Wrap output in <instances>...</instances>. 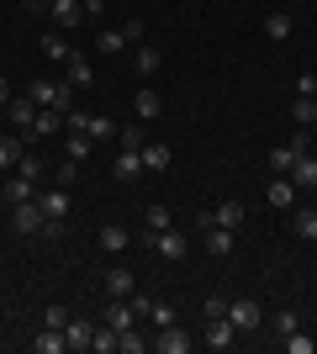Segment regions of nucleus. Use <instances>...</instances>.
Returning <instances> with one entry per match:
<instances>
[{"mask_svg": "<svg viewBox=\"0 0 317 354\" xmlns=\"http://www.w3.org/2000/svg\"><path fill=\"white\" fill-rule=\"evenodd\" d=\"M32 196H37V180H27V175L6 180V201H11V207H16V201H32Z\"/></svg>", "mask_w": 317, "mask_h": 354, "instance_id": "5701e85b", "label": "nucleus"}, {"mask_svg": "<svg viewBox=\"0 0 317 354\" xmlns=\"http://www.w3.org/2000/svg\"><path fill=\"white\" fill-rule=\"evenodd\" d=\"M64 69H69V85L75 90H85V85H95V64H90V53H69V59H64Z\"/></svg>", "mask_w": 317, "mask_h": 354, "instance_id": "9d476101", "label": "nucleus"}, {"mask_svg": "<svg viewBox=\"0 0 317 354\" xmlns=\"http://www.w3.org/2000/svg\"><path fill=\"white\" fill-rule=\"evenodd\" d=\"M90 148H95V138H85V133H69V159H75V164H85V159H90Z\"/></svg>", "mask_w": 317, "mask_h": 354, "instance_id": "473e14b6", "label": "nucleus"}, {"mask_svg": "<svg viewBox=\"0 0 317 354\" xmlns=\"http://www.w3.org/2000/svg\"><path fill=\"white\" fill-rule=\"evenodd\" d=\"M48 21L59 32H75L85 21V0H48Z\"/></svg>", "mask_w": 317, "mask_h": 354, "instance_id": "20e7f679", "label": "nucleus"}, {"mask_svg": "<svg viewBox=\"0 0 317 354\" xmlns=\"http://www.w3.org/2000/svg\"><path fill=\"white\" fill-rule=\"evenodd\" d=\"M75 175H79V169H75V159H69L64 169H53V185H75Z\"/></svg>", "mask_w": 317, "mask_h": 354, "instance_id": "a18cd8bd", "label": "nucleus"}, {"mask_svg": "<svg viewBox=\"0 0 317 354\" xmlns=\"http://www.w3.org/2000/svg\"><path fill=\"white\" fill-rule=\"evenodd\" d=\"M16 159H21V143L0 133V169H16Z\"/></svg>", "mask_w": 317, "mask_h": 354, "instance_id": "f704fd0d", "label": "nucleus"}, {"mask_svg": "<svg viewBox=\"0 0 317 354\" xmlns=\"http://www.w3.org/2000/svg\"><path fill=\"white\" fill-rule=\"evenodd\" d=\"M27 95L37 106H53V111H69V85H48V80H32Z\"/></svg>", "mask_w": 317, "mask_h": 354, "instance_id": "39448f33", "label": "nucleus"}, {"mask_svg": "<svg viewBox=\"0 0 317 354\" xmlns=\"http://www.w3.org/2000/svg\"><path fill=\"white\" fill-rule=\"evenodd\" d=\"M265 32H270L275 43H286L291 32H296V21H291V16H286V11H270V16H265Z\"/></svg>", "mask_w": 317, "mask_h": 354, "instance_id": "b1692460", "label": "nucleus"}, {"mask_svg": "<svg viewBox=\"0 0 317 354\" xmlns=\"http://www.w3.org/2000/svg\"><path fill=\"white\" fill-rule=\"evenodd\" d=\"M127 43H133L127 32H101V37H95V48H101V53H122Z\"/></svg>", "mask_w": 317, "mask_h": 354, "instance_id": "72a5a7b5", "label": "nucleus"}, {"mask_svg": "<svg viewBox=\"0 0 317 354\" xmlns=\"http://www.w3.org/2000/svg\"><path fill=\"white\" fill-rule=\"evenodd\" d=\"M206 227H233V233H238V227H243V201H222V207H211L206 212Z\"/></svg>", "mask_w": 317, "mask_h": 354, "instance_id": "9b49d317", "label": "nucleus"}, {"mask_svg": "<svg viewBox=\"0 0 317 354\" xmlns=\"http://www.w3.org/2000/svg\"><path fill=\"white\" fill-rule=\"evenodd\" d=\"M111 133H117V122H111V117H85V138L101 143V138H111Z\"/></svg>", "mask_w": 317, "mask_h": 354, "instance_id": "2f4dec72", "label": "nucleus"}, {"mask_svg": "<svg viewBox=\"0 0 317 354\" xmlns=\"http://www.w3.org/2000/svg\"><path fill=\"white\" fill-rule=\"evenodd\" d=\"M117 349H122V354H143V349H148V339H137V328H127Z\"/></svg>", "mask_w": 317, "mask_h": 354, "instance_id": "ea45409f", "label": "nucleus"}, {"mask_svg": "<svg viewBox=\"0 0 317 354\" xmlns=\"http://www.w3.org/2000/svg\"><path fill=\"white\" fill-rule=\"evenodd\" d=\"M227 323L238 328V333H254V328L265 323V307H259L254 296H233V301H227Z\"/></svg>", "mask_w": 317, "mask_h": 354, "instance_id": "f257e3e1", "label": "nucleus"}, {"mask_svg": "<svg viewBox=\"0 0 317 354\" xmlns=\"http://www.w3.org/2000/svg\"><path fill=\"white\" fill-rule=\"evenodd\" d=\"M37 43H43V53H48V59H69V43H64V32L59 27H53V32H43V37H37Z\"/></svg>", "mask_w": 317, "mask_h": 354, "instance_id": "bb28decb", "label": "nucleus"}, {"mask_svg": "<svg viewBox=\"0 0 317 354\" xmlns=\"http://www.w3.org/2000/svg\"><path fill=\"white\" fill-rule=\"evenodd\" d=\"M117 138H122V148H143V143H148L143 127H117Z\"/></svg>", "mask_w": 317, "mask_h": 354, "instance_id": "a19ab883", "label": "nucleus"}, {"mask_svg": "<svg viewBox=\"0 0 317 354\" xmlns=\"http://www.w3.org/2000/svg\"><path fill=\"white\" fill-rule=\"evenodd\" d=\"M117 344H122V333L111 323H101V328H95V339H90V349L95 354H117Z\"/></svg>", "mask_w": 317, "mask_h": 354, "instance_id": "393cba45", "label": "nucleus"}, {"mask_svg": "<svg viewBox=\"0 0 317 354\" xmlns=\"http://www.w3.org/2000/svg\"><path fill=\"white\" fill-rule=\"evenodd\" d=\"M291 180H296V191H317V159H312V153H302V159H296Z\"/></svg>", "mask_w": 317, "mask_h": 354, "instance_id": "412c9836", "label": "nucleus"}, {"mask_svg": "<svg viewBox=\"0 0 317 354\" xmlns=\"http://www.w3.org/2000/svg\"><path fill=\"white\" fill-rule=\"evenodd\" d=\"M0 133H6V127H0Z\"/></svg>", "mask_w": 317, "mask_h": 354, "instance_id": "3c124183", "label": "nucleus"}, {"mask_svg": "<svg viewBox=\"0 0 317 354\" xmlns=\"http://www.w3.org/2000/svg\"><path fill=\"white\" fill-rule=\"evenodd\" d=\"M296 328H302V317H296V312H275V333H280V339H286V333H296Z\"/></svg>", "mask_w": 317, "mask_h": 354, "instance_id": "58836bf2", "label": "nucleus"}, {"mask_svg": "<svg viewBox=\"0 0 317 354\" xmlns=\"http://www.w3.org/2000/svg\"><path fill=\"white\" fill-rule=\"evenodd\" d=\"M43 323H48V328H64V323H69V312H64V307H48Z\"/></svg>", "mask_w": 317, "mask_h": 354, "instance_id": "49530a36", "label": "nucleus"}, {"mask_svg": "<svg viewBox=\"0 0 317 354\" xmlns=\"http://www.w3.org/2000/svg\"><path fill=\"white\" fill-rule=\"evenodd\" d=\"M148 249L159 254V259H185V249H191V238H185L180 227H164V233H148Z\"/></svg>", "mask_w": 317, "mask_h": 354, "instance_id": "7ed1b4c3", "label": "nucleus"}, {"mask_svg": "<svg viewBox=\"0 0 317 354\" xmlns=\"http://www.w3.org/2000/svg\"><path fill=\"white\" fill-rule=\"evenodd\" d=\"M296 159H302V148H296V143L270 148V169H275V175H291V169H296Z\"/></svg>", "mask_w": 317, "mask_h": 354, "instance_id": "a211bd4d", "label": "nucleus"}, {"mask_svg": "<svg viewBox=\"0 0 317 354\" xmlns=\"http://www.w3.org/2000/svg\"><path fill=\"white\" fill-rule=\"evenodd\" d=\"M296 95H307V101H312V95H317V74H296Z\"/></svg>", "mask_w": 317, "mask_h": 354, "instance_id": "c03bdc74", "label": "nucleus"}, {"mask_svg": "<svg viewBox=\"0 0 317 354\" xmlns=\"http://www.w3.org/2000/svg\"><path fill=\"white\" fill-rule=\"evenodd\" d=\"M64 117H69V111H53V106H43V111H37V122H32V138L59 133V127H64Z\"/></svg>", "mask_w": 317, "mask_h": 354, "instance_id": "4be33fe9", "label": "nucleus"}, {"mask_svg": "<svg viewBox=\"0 0 317 354\" xmlns=\"http://www.w3.org/2000/svg\"><path fill=\"white\" fill-rule=\"evenodd\" d=\"M201 312H206V317H227V296H206Z\"/></svg>", "mask_w": 317, "mask_h": 354, "instance_id": "37998d69", "label": "nucleus"}, {"mask_svg": "<svg viewBox=\"0 0 317 354\" xmlns=\"http://www.w3.org/2000/svg\"><path fill=\"white\" fill-rule=\"evenodd\" d=\"M11 227H16L21 238H32V233L43 238L48 217H43V207H37V196H32V201H16V207H11Z\"/></svg>", "mask_w": 317, "mask_h": 354, "instance_id": "f03ea898", "label": "nucleus"}, {"mask_svg": "<svg viewBox=\"0 0 317 354\" xmlns=\"http://www.w3.org/2000/svg\"><path fill=\"white\" fill-rule=\"evenodd\" d=\"M159 69V48H137V74H153Z\"/></svg>", "mask_w": 317, "mask_h": 354, "instance_id": "79ce46f5", "label": "nucleus"}, {"mask_svg": "<svg viewBox=\"0 0 317 354\" xmlns=\"http://www.w3.org/2000/svg\"><path fill=\"white\" fill-rule=\"evenodd\" d=\"M169 164V148L164 143H143V169H164Z\"/></svg>", "mask_w": 317, "mask_h": 354, "instance_id": "7c9ffc66", "label": "nucleus"}, {"mask_svg": "<svg viewBox=\"0 0 317 354\" xmlns=\"http://www.w3.org/2000/svg\"><path fill=\"white\" fill-rule=\"evenodd\" d=\"M27 16H48V0H27Z\"/></svg>", "mask_w": 317, "mask_h": 354, "instance_id": "de8ad7c7", "label": "nucleus"}, {"mask_svg": "<svg viewBox=\"0 0 317 354\" xmlns=\"http://www.w3.org/2000/svg\"><path fill=\"white\" fill-rule=\"evenodd\" d=\"M153 344H159V354H191V349H196V339H191L180 323L159 328V339H153Z\"/></svg>", "mask_w": 317, "mask_h": 354, "instance_id": "6e6552de", "label": "nucleus"}, {"mask_svg": "<svg viewBox=\"0 0 317 354\" xmlns=\"http://www.w3.org/2000/svg\"><path fill=\"white\" fill-rule=\"evenodd\" d=\"M37 207H43V217L64 222V217H69V185H48V191L37 196Z\"/></svg>", "mask_w": 317, "mask_h": 354, "instance_id": "1a4fd4ad", "label": "nucleus"}, {"mask_svg": "<svg viewBox=\"0 0 317 354\" xmlns=\"http://www.w3.org/2000/svg\"><path fill=\"white\" fill-rule=\"evenodd\" d=\"M37 111H43V106L32 101V95H11V106H6V122H11V127H21V133H32Z\"/></svg>", "mask_w": 317, "mask_h": 354, "instance_id": "423d86ee", "label": "nucleus"}, {"mask_svg": "<svg viewBox=\"0 0 317 354\" xmlns=\"http://www.w3.org/2000/svg\"><path fill=\"white\" fill-rule=\"evenodd\" d=\"M296 196H302V191H296V180H291V175H275L270 180V207H296Z\"/></svg>", "mask_w": 317, "mask_h": 354, "instance_id": "4468645a", "label": "nucleus"}, {"mask_svg": "<svg viewBox=\"0 0 317 354\" xmlns=\"http://www.w3.org/2000/svg\"><path fill=\"white\" fill-rule=\"evenodd\" d=\"M69 349V339H64V328H48L43 323V333L32 339V354H64Z\"/></svg>", "mask_w": 317, "mask_h": 354, "instance_id": "2eb2a0df", "label": "nucleus"}, {"mask_svg": "<svg viewBox=\"0 0 317 354\" xmlns=\"http://www.w3.org/2000/svg\"><path fill=\"white\" fill-rule=\"evenodd\" d=\"M312 106H317V95H312ZM312 138H317V122H312Z\"/></svg>", "mask_w": 317, "mask_h": 354, "instance_id": "8fccbe9b", "label": "nucleus"}, {"mask_svg": "<svg viewBox=\"0 0 317 354\" xmlns=\"http://www.w3.org/2000/svg\"><path fill=\"white\" fill-rule=\"evenodd\" d=\"M148 323H153V328H169V323H180V317H175V307H169V301H153V307H148Z\"/></svg>", "mask_w": 317, "mask_h": 354, "instance_id": "c9c22d12", "label": "nucleus"}, {"mask_svg": "<svg viewBox=\"0 0 317 354\" xmlns=\"http://www.w3.org/2000/svg\"><path fill=\"white\" fill-rule=\"evenodd\" d=\"M286 349H291V354H312V349H317V339H307L302 328H296V333H286Z\"/></svg>", "mask_w": 317, "mask_h": 354, "instance_id": "4c0bfd02", "label": "nucleus"}, {"mask_svg": "<svg viewBox=\"0 0 317 354\" xmlns=\"http://www.w3.org/2000/svg\"><path fill=\"white\" fill-rule=\"evenodd\" d=\"M143 222H148V233H164V227H175V212H169V207H148Z\"/></svg>", "mask_w": 317, "mask_h": 354, "instance_id": "c85d7f7f", "label": "nucleus"}, {"mask_svg": "<svg viewBox=\"0 0 317 354\" xmlns=\"http://www.w3.org/2000/svg\"><path fill=\"white\" fill-rule=\"evenodd\" d=\"M43 169H48V164H43V159H37V153H21V159H16V169H11V175H27V180H43Z\"/></svg>", "mask_w": 317, "mask_h": 354, "instance_id": "c756f323", "label": "nucleus"}, {"mask_svg": "<svg viewBox=\"0 0 317 354\" xmlns=\"http://www.w3.org/2000/svg\"><path fill=\"white\" fill-rule=\"evenodd\" d=\"M133 291H137V281H133L127 265H117L111 275H106V296H133Z\"/></svg>", "mask_w": 317, "mask_h": 354, "instance_id": "aec40b11", "label": "nucleus"}, {"mask_svg": "<svg viewBox=\"0 0 317 354\" xmlns=\"http://www.w3.org/2000/svg\"><path fill=\"white\" fill-rule=\"evenodd\" d=\"M143 175V148H122L117 153V180H137Z\"/></svg>", "mask_w": 317, "mask_h": 354, "instance_id": "6ab92c4d", "label": "nucleus"}, {"mask_svg": "<svg viewBox=\"0 0 317 354\" xmlns=\"http://www.w3.org/2000/svg\"><path fill=\"white\" fill-rule=\"evenodd\" d=\"M211 254H233V227H201Z\"/></svg>", "mask_w": 317, "mask_h": 354, "instance_id": "cd10ccee", "label": "nucleus"}, {"mask_svg": "<svg viewBox=\"0 0 317 354\" xmlns=\"http://www.w3.org/2000/svg\"><path fill=\"white\" fill-rule=\"evenodd\" d=\"M95 243H101L106 254H122L127 243H133V238H127V227H122V222H106L101 233H95Z\"/></svg>", "mask_w": 317, "mask_h": 354, "instance_id": "dca6fc26", "label": "nucleus"}, {"mask_svg": "<svg viewBox=\"0 0 317 354\" xmlns=\"http://www.w3.org/2000/svg\"><path fill=\"white\" fill-rule=\"evenodd\" d=\"M0 106H11V85L6 80H0Z\"/></svg>", "mask_w": 317, "mask_h": 354, "instance_id": "09e8293b", "label": "nucleus"}, {"mask_svg": "<svg viewBox=\"0 0 317 354\" xmlns=\"http://www.w3.org/2000/svg\"><path fill=\"white\" fill-rule=\"evenodd\" d=\"M291 117L302 122V127H312V122H317V106L307 101V95H296V106H291Z\"/></svg>", "mask_w": 317, "mask_h": 354, "instance_id": "e433bc0d", "label": "nucleus"}, {"mask_svg": "<svg viewBox=\"0 0 317 354\" xmlns=\"http://www.w3.org/2000/svg\"><path fill=\"white\" fill-rule=\"evenodd\" d=\"M133 111H137L143 122H153L159 111H164V101H159V90H148V85H143V90L133 95Z\"/></svg>", "mask_w": 317, "mask_h": 354, "instance_id": "f3484780", "label": "nucleus"}, {"mask_svg": "<svg viewBox=\"0 0 317 354\" xmlns=\"http://www.w3.org/2000/svg\"><path fill=\"white\" fill-rule=\"evenodd\" d=\"M201 344H206V349H233V344H238V328L227 323V317H206V333H201Z\"/></svg>", "mask_w": 317, "mask_h": 354, "instance_id": "0eeeda50", "label": "nucleus"}, {"mask_svg": "<svg viewBox=\"0 0 317 354\" xmlns=\"http://www.w3.org/2000/svg\"><path fill=\"white\" fill-rule=\"evenodd\" d=\"M106 323L117 328V333H127V328H137V312L127 296H111V307H106Z\"/></svg>", "mask_w": 317, "mask_h": 354, "instance_id": "f8f14e48", "label": "nucleus"}, {"mask_svg": "<svg viewBox=\"0 0 317 354\" xmlns=\"http://www.w3.org/2000/svg\"><path fill=\"white\" fill-rule=\"evenodd\" d=\"M296 238L317 243V207H296Z\"/></svg>", "mask_w": 317, "mask_h": 354, "instance_id": "a878e982", "label": "nucleus"}, {"mask_svg": "<svg viewBox=\"0 0 317 354\" xmlns=\"http://www.w3.org/2000/svg\"><path fill=\"white\" fill-rule=\"evenodd\" d=\"M64 339H69V349H90V339H95V323H85V317H69L64 323Z\"/></svg>", "mask_w": 317, "mask_h": 354, "instance_id": "ddd939ff", "label": "nucleus"}]
</instances>
